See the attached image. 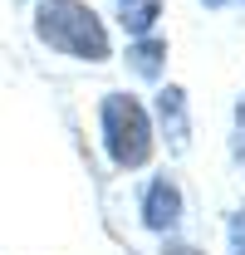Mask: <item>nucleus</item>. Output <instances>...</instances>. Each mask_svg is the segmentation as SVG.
I'll return each instance as SVG.
<instances>
[{"label":"nucleus","mask_w":245,"mask_h":255,"mask_svg":"<svg viewBox=\"0 0 245 255\" xmlns=\"http://www.w3.org/2000/svg\"><path fill=\"white\" fill-rule=\"evenodd\" d=\"M34 30L59 54H74V59H89V64L108 59V30L84 0H39Z\"/></svg>","instance_id":"nucleus-1"},{"label":"nucleus","mask_w":245,"mask_h":255,"mask_svg":"<svg viewBox=\"0 0 245 255\" xmlns=\"http://www.w3.org/2000/svg\"><path fill=\"white\" fill-rule=\"evenodd\" d=\"M98 118H103L108 157L118 162L122 172H132V167H142V162L152 157V123H147V113H142V103H137V98L108 94Z\"/></svg>","instance_id":"nucleus-2"},{"label":"nucleus","mask_w":245,"mask_h":255,"mask_svg":"<svg viewBox=\"0 0 245 255\" xmlns=\"http://www.w3.org/2000/svg\"><path fill=\"white\" fill-rule=\"evenodd\" d=\"M142 221L152 226V231H177V221H182V191L172 187L167 177L147 182V196H142Z\"/></svg>","instance_id":"nucleus-3"},{"label":"nucleus","mask_w":245,"mask_h":255,"mask_svg":"<svg viewBox=\"0 0 245 255\" xmlns=\"http://www.w3.org/2000/svg\"><path fill=\"white\" fill-rule=\"evenodd\" d=\"M157 123H162V132H167V142H172V152H186V98L182 89H162L157 94Z\"/></svg>","instance_id":"nucleus-4"},{"label":"nucleus","mask_w":245,"mask_h":255,"mask_svg":"<svg viewBox=\"0 0 245 255\" xmlns=\"http://www.w3.org/2000/svg\"><path fill=\"white\" fill-rule=\"evenodd\" d=\"M118 15H122V25L137 34H152V20H157V0H118Z\"/></svg>","instance_id":"nucleus-5"},{"label":"nucleus","mask_w":245,"mask_h":255,"mask_svg":"<svg viewBox=\"0 0 245 255\" xmlns=\"http://www.w3.org/2000/svg\"><path fill=\"white\" fill-rule=\"evenodd\" d=\"M162 54H167V44H162L157 34H142V39H137V44L127 49V59H132V69H137V74H147V79H152L157 69H162Z\"/></svg>","instance_id":"nucleus-6"},{"label":"nucleus","mask_w":245,"mask_h":255,"mask_svg":"<svg viewBox=\"0 0 245 255\" xmlns=\"http://www.w3.org/2000/svg\"><path fill=\"white\" fill-rule=\"evenodd\" d=\"M231 251L245 255V211H236V216H231Z\"/></svg>","instance_id":"nucleus-7"},{"label":"nucleus","mask_w":245,"mask_h":255,"mask_svg":"<svg viewBox=\"0 0 245 255\" xmlns=\"http://www.w3.org/2000/svg\"><path fill=\"white\" fill-rule=\"evenodd\" d=\"M162 255H201V251H196V246H167Z\"/></svg>","instance_id":"nucleus-8"},{"label":"nucleus","mask_w":245,"mask_h":255,"mask_svg":"<svg viewBox=\"0 0 245 255\" xmlns=\"http://www.w3.org/2000/svg\"><path fill=\"white\" fill-rule=\"evenodd\" d=\"M206 5H211V10H221V5H245V0H206Z\"/></svg>","instance_id":"nucleus-9"},{"label":"nucleus","mask_w":245,"mask_h":255,"mask_svg":"<svg viewBox=\"0 0 245 255\" xmlns=\"http://www.w3.org/2000/svg\"><path fill=\"white\" fill-rule=\"evenodd\" d=\"M241 142H245V98H241Z\"/></svg>","instance_id":"nucleus-10"}]
</instances>
